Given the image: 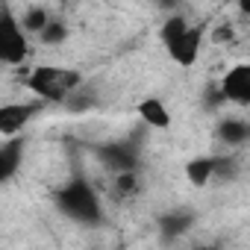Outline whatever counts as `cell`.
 I'll use <instances>...</instances> for the list:
<instances>
[{
  "mask_svg": "<svg viewBox=\"0 0 250 250\" xmlns=\"http://www.w3.org/2000/svg\"><path fill=\"white\" fill-rule=\"evenodd\" d=\"M53 203L59 206V212H65L71 221L83 224V227H97L103 224V203L100 194L91 188V183L85 177H74L71 183H65L62 188H53Z\"/></svg>",
  "mask_w": 250,
  "mask_h": 250,
  "instance_id": "obj_2",
  "label": "cell"
},
{
  "mask_svg": "<svg viewBox=\"0 0 250 250\" xmlns=\"http://www.w3.org/2000/svg\"><path fill=\"white\" fill-rule=\"evenodd\" d=\"M191 227H194V212H191V209L165 212V215L159 218V229H162V235H165L168 241L188 235V229H191Z\"/></svg>",
  "mask_w": 250,
  "mask_h": 250,
  "instance_id": "obj_9",
  "label": "cell"
},
{
  "mask_svg": "<svg viewBox=\"0 0 250 250\" xmlns=\"http://www.w3.org/2000/svg\"><path fill=\"white\" fill-rule=\"evenodd\" d=\"M94 106H97V94H94V91H85V88H80V91L65 103V109L74 112V115H83V112H88V109H94Z\"/></svg>",
  "mask_w": 250,
  "mask_h": 250,
  "instance_id": "obj_17",
  "label": "cell"
},
{
  "mask_svg": "<svg viewBox=\"0 0 250 250\" xmlns=\"http://www.w3.org/2000/svg\"><path fill=\"white\" fill-rule=\"evenodd\" d=\"M83 74L74 68L62 65H36L24 74V88L33 91L42 103H59L65 106L80 88H83Z\"/></svg>",
  "mask_w": 250,
  "mask_h": 250,
  "instance_id": "obj_1",
  "label": "cell"
},
{
  "mask_svg": "<svg viewBox=\"0 0 250 250\" xmlns=\"http://www.w3.org/2000/svg\"><path fill=\"white\" fill-rule=\"evenodd\" d=\"M42 109V100H30V103H3L0 106V136L6 142L18 139V133L27 127V121Z\"/></svg>",
  "mask_w": 250,
  "mask_h": 250,
  "instance_id": "obj_7",
  "label": "cell"
},
{
  "mask_svg": "<svg viewBox=\"0 0 250 250\" xmlns=\"http://www.w3.org/2000/svg\"><path fill=\"white\" fill-rule=\"evenodd\" d=\"M24 159V139H9L0 147V183H12Z\"/></svg>",
  "mask_w": 250,
  "mask_h": 250,
  "instance_id": "obj_11",
  "label": "cell"
},
{
  "mask_svg": "<svg viewBox=\"0 0 250 250\" xmlns=\"http://www.w3.org/2000/svg\"><path fill=\"white\" fill-rule=\"evenodd\" d=\"M68 36H71L68 24H65V21H59V18H53V21H50V27L39 36V42H42L44 47H59V44H65V42H68Z\"/></svg>",
  "mask_w": 250,
  "mask_h": 250,
  "instance_id": "obj_16",
  "label": "cell"
},
{
  "mask_svg": "<svg viewBox=\"0 0 250 250\" xmlns=\"http://www.w3.org/2000/svg\"><path fill=\"white\" fill-rule=\"evenodd\" d=\"M221 94L227 103H235V106H247L250 109V62H238L232 65L221 83H218Z\"/></svg>",
  "mask_w": 250,
  "mask_h": 250,
  "instance_id": "obj_6",
  "label": "cell"
},
{
  "mask_svg": "<svg viewBox=\"0 0 250 250\" xmlns=\"http://www.w3.org/2000/svg\"><path fill=\"white\" fill-rule=\"evenodd\" d=\"M215 136L229 147L244 145V142H250V121H244V118H221L215 124Z\"/></svg>",
  "mask_w": 250,
  "mask_h": 250,
  "instance_id": "obj_10",
  "label": "cell"
},
{
  "mask_svg": "<svg viewBox=\"0 0 250 250\" xmlns=\"http://www.w3.org/2000/svg\"><path fill=\"white\" fill-rule=\"evenodd\" d=\"M203 42H206V24H191L188 33H186L180 42H174V44L168 47L171 62L180 65V68L197 65V59H200V53H203Z\"/></svg>",
  "mask_w": 250,
  "mask_h": 250,
  "instance_id": "obj_5",
  "label": "cell"
},
{
  "mask_svg": "<svg viewBox=\"0 0 250 250\" xmlns=\"http://www.w3.org/2000/svg\"><path fill=\"white\" fill-rule=\"evenodd\" d=\"M188 27H191V21L186 18V15H171V18H165V24H162V30H159V39H162V44H165V50L174 44V42H180L186 33H188Z\"/></svg>",
  "mask_w": 250,
  "mask_h": 250,
  "instance_id": "obj_15",
  "label": "cell"
},
{
  "mask_svg": "<svg viewBox=\"0 0 250 250\" xmlns=\"http://www.w3.org/2000/svg\"><path fill=\"white\" fill-rule=\"evenodd\" d=\"M33 47H30V36L24 33L18 15L3 3L0 6V62L6 68H18L30 59Z\"/></svg>",
  "mask_w": 250,
  "mask_h": 250,
  "instance_id": "obj_3",
  "label": "cell"
},
{
  "mask_svg": "<svg viewBox=\"0 0 250 250\" xmlns=\"http://www.w3.org/2000/svg\"><path fill=\"white\" fill-rule=\"evenodd\" d=\"M212 42L215 44H227V42H235V27L232 24H221L212 30Z\"/></svg>",
  "mask_w": 250,
  "mask_h": 250,
  "instance_id": "obj_19",
  "label": "cell"
},
{
  "mask_svg": "<svg viewBox=\"0 0 250 250\" xmlns=\"http://www.w3.org/2000/svg\"><path fill=\"white\" fill-rule=\"evenodd\" d=\"M139 118H142V124H147L150 130H168L171 127V109L159 97H145L139 103Z\"/></svg>",
  "mask_w": 250,
  "mask_h": 250,
  "instance_id": "obj_8",
  "label": "cell"
},
{
  "mask_svg": "<svg viewBox=\"0 0 250 250\" xmlns=\"http://www.w3.org/2000/svg\"><path fill=\"white\" fill-rule=\"evenodd\" d=\"M188 250H224L221 241H200V244H191Z\"/></svg>",
  "mask_w": 250,
  "mask_h": 250,
  "instance_id": "obj_20",
  "label": "cell"
},
{
  "mask_svg": "<svg viewBox=\"0 0 250 250\" xmlns=\"http://www.w3.org/2000/svg\"><path fill=\"white\" fill-rule=\"evenodd\" d=\"M109 191H112V197H115L118 203L139 197V194H142V177H139V171H130V174H115V177H112V183H109Z\"/></svg>",
  "mask_w": 250,
  "mask_h": 250,
  "instance_id": "obj_13",
  "label": "cell"
},
{
  "mask_svg": "<svg viewBox=\"0 0 250 250\" xmlns=\"http://www.w3.org/2000/svg\"><path fill=\"white\" fill-rule=\"evenodd\" d=\"M94 156L100 159V165H103L112 177H115V174L139 171V150H136V145H127V142L100 145V147H94Z\"/></svg>",
  "mask_w": 250,
  "mask_h": 250,
  "instance_id": "obj_4",
  "label": "cell"
},
{
  "mask_svg": "<svg viewBox=\"0 0 250 250\" xmlns=\"http://www.w3.org/2000/svg\"><path fill=\"white\" fill-rule=\"evenodd\" d=\"M186 180L194 188H206L215 180V156H194L186 162Z\"/></svg>",
  "mask_w": 250,
  "mask_h": 250,
  "instance_id": "obj_12",
  "label": "cell"
},
{
  "mask_svg": "<svg viewBox=\"0 0 250 250\" xmlns=\"http://www.w3.org/2000/svg\"><path fill=\"white\" fill-rule=\"evenodd\" d=\"M238 174V165L229 156H215V180H232Z\"/></svg>",
  "mask_w": 250,
  "mask_h": 250,
  "instance_id": "obj_18",
  "label": "cell"
},
{
  "mask_svg": "<svg viewBox=\"0 0 250 250\" xmlns=\"http://www.w3.org/2000/svg\"><path fill=\"white\" fill-rule=\"evenodd\" d=\"M18 21H21V27H24L27 36H36V39H39V36L50 27L53 18H50V9H47V6H27V9L18 15Z\"/></svg>",
  "mask_w": 250,
  "mask_h": 250,
  "instance_id": "obj_14",
  "label": "cell"
}]
</instances>
